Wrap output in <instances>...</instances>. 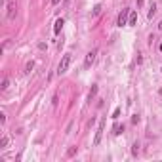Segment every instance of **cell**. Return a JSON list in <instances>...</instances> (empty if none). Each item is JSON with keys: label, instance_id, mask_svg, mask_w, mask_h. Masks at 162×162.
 Wrapping results in <instances>:
<instances>
[{"label": "cell", "instance_id": "cell-1", "mask_svg": "<svg viewBox=\"0 0 162 162\" xmlns=\"http://www.w3.org/2000/svg\"><path fill=\"white\" fill-rule=\"evenodd\" d=\"M71 53H65L63 56V59L59 61V65H57V75H65L67 73V69H69V65H71Z\"/></svg>", "mask_w": 162, "mask_h": 162}, {"label": "cell", "instance_id": "cell-2", "mask_svg": "<svg viewBox=\"0 0 162 162\" xmlns=\"http://www.w3.org/2000/svg\"><path fill=\"white\" fill-rule=\"evenodd\" d=\"M130 8H124L120 14H118V17H116V25L118 27H124V25H128V19H130Z\"/></svg>", "mask_w": 162, "mask_h": 162}, {"label": "cell", "instance_id": "cell-3", "mask_svg": "<svg viewBox=\"0 0 162 162\" xmlns=\"http://www.w3.org/2000/svg\"><path fill=\"white\" fill-rule=\"evenodd\" d=\"M15 8H17V4H15V0H6V15H8V19H15Z\"/></svg>", "mask_w": 162, "mask_h": 162}, {"label": "cell", "instance_id": "cell-4", "mask_svg": "<svg viewBox=\"0 0 162 162\" xmlns=\"http://www.w3.org/2000/svg\"><path fill=\"white\" fill-rule=\"evenodd\" d=\"M103 130H105V118H103V120H99L97 132H95V137H94V145H99V143H101V137H103Z\"/></svg>", "mask_w": 162, "mask_h": 162}, {"label": "cell", "instance_id": "cell-5", "mask_svg": "<svg viewBox=\"0 0 162 162\" xmlns=\"http://www.w3.org/2000/svg\"><path fill=\"white\" fill-rule=\"evenodd\" d=\"M95 56H97V48H94L92 52H88V53H86V59H84V67H86V69L92 67V63L95 61Z\"/></svg>", "mask_w": 162, "mask_h": 162}, {"label": "cell", "instance_id": "cell-6", "mask_svg": "<svg viewBox=\"0 0 162 162\" xmlns=\"http://www.w3.org/2000/svg\"><path fill=\"white\" fill-rule=\"evenodd\" d=\"M63 25H65V19H63V17H59V19H56V25H53V34H59V33H61Z\"/></svg>", "mask_w": 162, "mask_h": 162}, {"label": "cell", "instance_id": "cell-7", "mask_svg": "<svg viewBox=\"0 0 162 162\" xmlns=\"http://www.w3.org/2000/svg\"><path fill=\"white\" fill-rule=\"evenodd\" d=\"M135 23H137V14H135V11H130V19H128V25H132V27H134Z\"/></svg>", "mask_w": 162, "mask_h": 162}, {"label": "cell", "instance_id": "cell-8", "mask_svg": "<svg viewBox=\"0 0 162 162\" xmlns=\"http://www.w3.org/2000/svg\"><path fill=\"white\" fill-rule=\"evenodd\" d=\"M95 94H97V86L94 84V86H92V90H90V94H88V101H92V99L95 97Z\"/></svg>", "mask_w": 162, "mask_h": 162}, {"label": "cell", "instance_id": "cell-9", "mask_svg": "<svg viewBox=\"0 0 162 162\" xmlns=\"http://www.w3.org/2000/svg\"><path fill=\"white\" fill-rule=\"evenodd\" d=\"M154 11H157V6H154V4H151V10H149V14H147V17H149V19H153Z\"/></svg>", "mask_w": 162, "mask_h": 162}, {"label": "cell", "instance_id": "cell-10", "mask_svg": "<svg viewBox=\"0 0 162 162\" xmlns=\"http://www.w3.org/2000/svg\"><path fill=\"white\" fill-rule=\"evenodd\" d=\"M122 132H124V124L122 126H115V135H120Z\"/></svg>", "mask_w": 162, "mask_h": 162}, {"label": "cell", "instance_id": "cell-11", "mask_svg": "<svg viewBox=\"0 0 162 162\" xmlns=\"http://www.w3.org/2000/svg\"><path fill=\"white\" fill-rule=\"evenodd\" d=\"M8 143H10V139L4 135V137H2V141H0V147H2V149H4V147H8Z\"/></svg>", "mask_w": 162, "mask_h": 162}, {"label": "cell", "instance_id": "cell-12", "mask_svg": "<svg viewBox=\"0 0 162 162\" xmlns=\"http://www.w3.org/2000/svg\"><path fill=\"white\" fill-rule=\"evenodd\" d=\"M8 86H10V78H4V80H2V86H0V88H2V90H8Z\"/></svg>", "mask_w": 162, "mask_h": 162}, {"label": "cell", "instance_id": "cell-13", "mask_svg": "<svg viewBox=\"0 0 162 162\" xmlns=\"http://www.w3.org/2000/svg\"><path fill=\"white\" fill-rule=\"evenodd\" d=\"M75 154H76V147H71L67 151V157H75Z\"/></svg>", "mask_w": 162, "mask_h": 162}, {"label": "cell", "instance_id": "cell-14", "mask_svg": "<svg viewBox=\"0 0 162 162\" xmlns=\"http://www.w3.org/2000/svg\"><path fill=\"white\" fill-rule=\"evenodd\" d=\"M139 153V143H134V149H132V154H137Z\"/></svg>", "mask_w": 162, "mask_h": 162}, {"label": "cell", "instance_id": "cell-15", "mask_svg": "<svg viewBox=\"0 0 162 162\" xmlns=\"http://www.w3.org/2000/svg\"><path fill=\"white\" fill-rule=\"evenodd\" d=\"M118 116H120V107H116L115 113H113V118H118Z\"/></svg>", "mask_w": 162, "mask_h": 162}, {"label": "cell", "instance_id": "cell-16", "mask_svg": "<svg viewBox=\"0 0 162 162\" xmlns=\"http://www.w3.org/2000/svg\"><path fill=\"white\" fill-rule=\"evenodd\" d=\"M99 11H101V6L97 4V6H95V8H94V15H97V14H99Z\"/></svg>", "mask_w": 162, "mask_h": 162}, {"label": "cell", "instance_id": "cell-17", "mask_svg": "<svg viewBox=\"0 0 162 162\" xmlns=\"http://www.w3.org/2000/svg\"><path fill=\"white\" fill-rule=\"evenodd\" d=\"M33 67H34V63L31 61V63H29V65H27V73H31V69H33Z\"/></svg>", "mask_w": 162, "mask_h": 162}, {"label": "cell", "instance_id": "cell-18", "mask_svg": "<svg viewBox=\"0 0 162 162\" xmlns=\"http://www.w3.org/2000/svg\"><path fill=\"white\" fill-rule=\"evenodd\" d=\"M132 122H134V124H137V122H139V116H137V115H134V118H132Z\"/></svg>", "mask_w": 162, "mask_h": 162}, {"label": "cell", "instance_id": "cell-19", "mask_svg": "<svg viewBox=\"0 0 162 162\" xmlns=\"http://www.w3.org/2000/svg\"><path fill=\"white\" fill-rule=\"evenodd\" d=\"M61 0H52V6H56V4H59Z\"/></svg>", "mask_w": 162, "mask_h": 162}, {"label": "cell", "instance_id": "cell-20", "mask_svg": "<svg viewBox=\"0 0 162 162\" xmlns=\"http://www.w3.org/2000/svg\"><path fill=\"white\" fill-rule=\"evenodd\" d=\"M143 4V0H137V6H141Z\"/></svg>", "mask_w": 162, "mask_h": 162}, {"label": "cell", "instance_id": "cell-21", "mask_svg": "<svg viewBox=\"0 0 162 162\" xmlns=\"http://www.w3.org/2000/svg\"><path fill=\"white\" fill-rule=\"evenodd\" d=\"M158 27H160V31H162V23H160V25H158Z\"/></svg>", "mask_w": 162, "mask_h": 162}, {"label": "cell", "instance_id": "cell-22", "mask_svg": "<svg viewBox=\"0 0 162 162\" xmlns=\"http://www.w3.org/2000/svg\"><path fill=\"white\" fill-rule=\"evenodd\" d=\"M160 52H162V44H160Z\"/></svg>", "mask_w": 162, "mask_h": 162}]
</instances>
